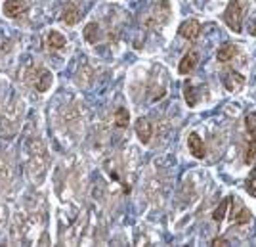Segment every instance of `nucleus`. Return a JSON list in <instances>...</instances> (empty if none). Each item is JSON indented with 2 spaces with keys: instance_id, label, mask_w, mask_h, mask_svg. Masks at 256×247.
Here are the masks:
<instances>
[{
  "instance_id": "nucleus-17",
  "label": "nucleus",
  "mask_w": 256,
  "mask_h": 247,
  "mask_svg": "<svg viewBox=\"0 0 256 247\" xmlns=\"http://www.w3.org/2000/svg\"><path fill=\"white\" fill-rule=\"evenodd\" d=\"M254 161H256V138L248 142L246 151H245V163L246 165H252Z\"/></svg>"
},
{
  "instance_id": "nucleus-21",
  "label": "nucleus",
  "mask_w": 256,
  "mask_h": 247,
  "mask_svg": "<svg viewBox=\"0 0 256 247\" xmlns=\"http://www.w3.org/2000/svg\"><path fill=\"white\" fill-rule=\"evenodd\" d=\"M248 33H252V35H256V18H254V22L248 25Z\"/></svg>"
},
{
  "instance_id": "nucleus-4",
  "label": "nucleus",
  "mask_w": 256,
  "mask_h": 247,
  "mask_svg": "<svg viewBox=\"0 0 256 247\" xmlns=\"http://www.w3.org/2000/svg\"><path fill=\"white\" fill-rule=\"evenodd\" d=\"M188 148H190V151H192L197 159H203L204 157V144L197 132H192V134H190V138H188Z\"/></svg>"
},
{
  "instance_id": "nucleus-2",
  "label": "nucleus",
  "mask_w": 256,
  "mask_h": 247,
  "mask_svg": "<svg viewBox=\"0 0 256 247\" xmlns=\"http://www.w3.org/2000/svg\"><path fill=\"white\" fill-rule=\"evenodd\" d=\"M224 85L230 92H239L245 86V77L237 73L235 69H228L224 73Z\"/></svg>"
},
{
  "instance_id": "nucleus-7",
  "label": "nucleus",
  "mask_w": 256,
  "mask_h": 247,
  "mask_svg": "<svg viewBox=\"0 0 256 247\" xmlns=\"http://www.w3.org/2000/svg\"><path fill=\"white\" fill-rule=\"evenodd\" d=\"M136 134H138V138L142 144H148L151 140V123L148 119H138L136 121Z\"/></svg>"
},
{
  "instance_id": "nucleus-5",
  "label": "nucleus",
  "mask_w": 256,
  "mask_h": 247,
  "mask_svg": "<svg viewBox=\"0 0 256 247\" xmlns=\"http://www.w3.org/2000/svg\"><path fill=\"white\" fill-rule=\"evenodd\" d=\"M25 10H27V4L23 0H6L4 2V14L8 18H18Z\"/></svg>"
},
{
  "instance_id": "nucleus-3",
  "label": "nucleus",
  "mask_w": 256,
  "mask_h": 247,
  "mask_svg": "<svg viewBox=\"0 0 256 247\" xmlns=\"http://www.w3.org/2000/svg\"><path fill=\"white\" fill-rule=\"evenodd\" d=\"M178 33H180V37L188 39V41H195L201 35V23L197 20H188V22H184L180 25Z\"/></svg>"
},
{
  "instance_id": "nucleus-13",
  "label": "nucleus",
  "mask_w": 256,
  "mask_h": 247,
  "mask_svg": "<svg viewBox=\"0 0 256 247\" xmlns=\"http://www.w3.org/2000/svg\"><path fill=\"white\" fill-rule=\"evenodd\" d=\"M230 203H232V197H226L224 201L216 207V211L212 213V218L216 220V222H222V220L226 218V211H228Z\"/></svg>"
},
{
  "instance_id": "nucleus-10",
  "label": "nucleus",
  "mask_w": 256,
  "mask_h": 247,
  "mask_svg": "<svg viewBox=\"0 0 256 247\" xmlns=\"http://www.w3.org/2000/svg\"><path fill=\"white\" fill-rule=\"evenodd\" d=\"M62 20H64V23H67V25H75V23L80 20V12H78V8H76L75 4H67Z\"/></svg>"
},
{
  "instance_id": "nucleus-6",
  "label": "nucleus",
  "mask_w": 256,
  "mask_h": 247,
  "mask_svg": "<svg viewBox=\"0 0 256 247\" xmlns=\"http://www.w3.org/2000/svg\"><path fill=\"white\" fill-rule=\"evenodd\" d=\"M197 62H199V56H197V52H190V54H186L184 58H182L178 71H180L182 75H188V73H192L193 69L197 67Z\"/></svg>"
},
{
  "instance_id": "nucleus-15",
  "label": "nucleus",
  "mask_w": 256,
  "mask_h": 247,
  "mask_svg": "<svg viewBox=\"0 0 256 247\" xmlns=\"http://www.w3.org/2000/svg\"><path fill=\"white\" fill-rule=\"evenodd\" d=\"M128 121H130V113L124 108H118L115 111V125L118 129H124V127H128Z\"/></svg>"
},
{
  "instance_id": "nucleus-20",
  "label": "nucleus",
  "mask_w": 256,
  "mask_h": 247,
  "mask_svg": "<svg viewBox=\"0 0 256 247\" xmlns=\"http://www.w3.org/2000/svg\"><path fill=\"white\" fill-rule=\"evenodd\" d=\"M212 245H230L226 237H214L212 239Z\"/></svg>"
},
{
  "instance_id": "nucleus-18",
  "label": "nucleus",
  "mask_w": 256,
  "mask_h": 247,
  "mask_svg": "<svg viewBox=\"0 0 256 247\" xmlns=\"http://www.w3.org/2000/svg\"><path fill=\"white\" fill-rule=\"evenodd\" d=\"M245 127H246V132H248L252 138H256V111L248 113L245 117Z\"/></svg>"
},
{
  "instance_id": "nucleus-12",
  "label": "nucleus",
  "mask_w": 256,
  "mask_h": 247,
  "mask_svg": "<svg viewBox=\"0 0 256 247\" xmlns=\"http://www.w3.org/2000/svg\"><path fill=\"white\" fill-rule=\"evenodd\" d=\"M250 216L252 213L246 209V207H241L237 213H232V218H234V224H246V222H250Z\"/></svg>"
},
{
  "instance_id": "nucleus-14",
  "label": "nucleus",
  "mask_w": 256,
  "mask_h": 247,
  "mask_svg": "<svg viewBox=\"0 0 256 247\" xmlns=\"http://www.w3.org/2000/svg\"><path fill=\"white\" fill-rule=\"evenodd\" d=\"M100 27H98V23H88L84 27V39L88 41L90 44L98 43V37H100Z\"/></svg>"
},
{
  "instance_id": "nucleus-19",
  "label": "nucleus",
  "mask_w": 256,
  "mask_h": 247,
  "mask_svg": "<svg viewBox=\"0 0 256 247\" xmlns=\"http://www.w3.org/2000/svg\"><path fill=\"white\" fill-rule=\"evenodd\" d=\"M246 192L256 197V169H252L248 178H246Z\"/></svg>"
},
{
  "instance_id": "nucleus-11",
  "label": "nucleus",
  "mask_w": 256,
  "mask_h": 247,
  "mask_svg": "<svg viewBox=\"0 0 256 247\" xmlns=\"http://www.w3.org/2000/svg\"><path fill=\"white\" fill-rule=\"evenodd\" d=\"M46 43H48V48H50V50H62L65 46V37L58 31H50L48 33Z\"/></svg>"
},
{
  "instance_id": "nucleus-1",
  "label": "nucleus",
  "mask_w": 256,
  "mask_h": 247,
  "mask_svg": "<svg viewBox=\"0 0 256 247\" xmlns=\"http://www.w3.org/2000/svg\"><path fill=\"white\" fill-rule=\"evenodd\" d=\"M224 22L228 23V27L234 33H241L243 27V8L239 0H230L228 8L224 12Z\"/></svg>"
},
{
  "instance_id": "nucleus-8",
  "label": "nucleus",
  "mask_w": 256,
  "mask_h": 247,
  "mask_svg": "<svg viewBox=\"0 0 256 247\" xmlns=\"http://www.w3.org/2000/svg\"><path fill=\"white\" fill-rule=\"evenodd\" d=\"M50 86H52V73L48 69H40L36 75V81H34V88L38 92H46Z\"/></svg>"
},
{
  "instance_id": "nucleus-16",
  "label": "nucleus",
  "mask_w": 256,
  "mask_h": 247,
  "mask_svg": "<svg viewBox=\"0 0 256 247\" xmlns=\"http://www.w3.org/2000/svg\"><path fill=\"white\" fill-rule=\"evenodd\" d=\"M184 96H186V102H188V106L193 108L195 104H197V94H195V88H193L190 83H186L184 86Z\"/></svg>"
},
{
  "instance_id": "nucleus-9",
  "label": "nucleus",
  "mask_w": 256,
  "mask_h": 247,
  "mask_svg": "<svg viewBox=\"0 0 256 247\" xmlns=\"http://www.w3.org/2000/svg\"><path fill=\"white\" fill-rule=\"evenodd\" d=\"M235 54H237V46L232 44V43H226L224 46H220V50H218L216 58H218V62L226 64V62H230Z\"/></svg>"
}]
</instances>
